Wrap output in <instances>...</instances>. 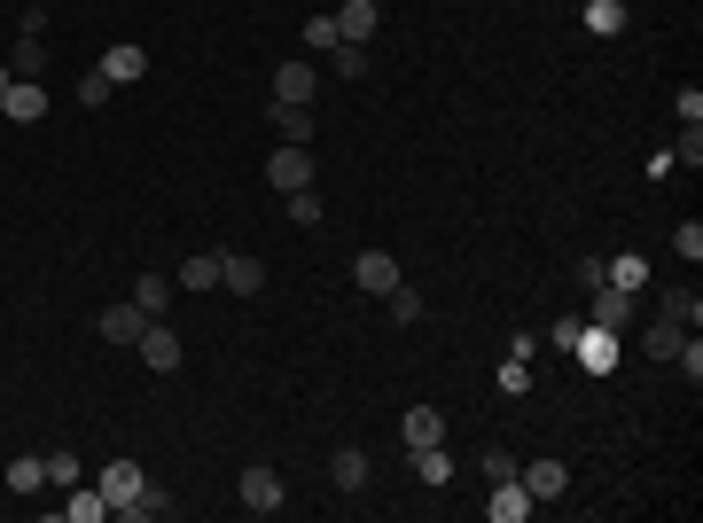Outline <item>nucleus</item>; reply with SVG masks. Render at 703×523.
Segmentation results:
<instances>
[{"mask_svg": "<svg viewBox=\"0 0 703 523\" xmlns=\"http://www.w3.org/2000/svg\"><path fill=\"white\" fill-rule=\"evenodd\" d=\"M0 118H9V126H40V118H47V78H9Z\"/></svg>", "mask_w": 703, "mask_h": 523, "instance_id": "nucleus-1", "label": "nucleus"}, {"mask_svg": "<svg viewBox=\"0 0 703 523\" xmlns=\"http://www.w3.org/2000/svg\"><path fill=\"white\" fill-rule=\"evenodd\" d=\"M267 181H274L282 196H298V188H313V149H298V141H282V149L267 156Z\"/></svg>", "mask_w": 703, "mask_h": 523, "instance_id": "nucleus-2", "label": "nucleus"}, {"mask_svg": "<svg viewBox=\"0 0 703 523\" xmlns=\"http://www.w3.org/2000/svg\"><path fill=\"white\" fill-rule=\"evenodd\" d=\"M219 290L258 297V290H267V258H250V250H219Z\"/></svg>", "mask_w": 703, "mask_h": 523, "instance_id": "nucleus-3", "label": "nucleus"}, {"mask_svg": "<svg viewBox=\"0 0 703 523\" xmlns=\"http://www.w3.org/2000/svg\"><path fill=\"white\" fill-rule=\"evenodd\" d=\"M235 492H242V508H250V515H274V508H282V500H290V492H282V477H274V469H267V461H250V469H242V484H235Z\"/></svg>", "mask_w": 703, "mask_h": 523, "instance_id": "nucleus-4", "label": "nucleus"}, {"mask_svg": "<svg viewBox=\"0 0 703 523\" xmlns=\"http://www.w3.org/2000/svg\"><path fill=\"white\" fill-rule=\"evenodd\" d=\"M571 360L578 368H594V375H609V368H618V328H578V344H571Z\"/></svg>", "mask_w": 703, "mask_h": 523, "instance_id": "nucleus-5", "label": "nucleus"}, {"mask_svg": "<svg viewBox=\"0 0 703 523\" xmlns=\"http://www.w3.org/2000/svg\"><path fill=\"white\" fill-rule=\"evenodd\" d=\"M133 352H141V368H156V375H172V368H181V336H172L164 320H149V328L133 336Z\"/></svg>", "mask_w": 703, "mask_h": 523, "instance_id": "nucleus-6", "label": "nucleus"}, {"mask_svg": "<svg viewBox=\"0 0 703 523\" xmlns=\"http://www.w3.org/2000/svg\"><path fill=\"white\" fill-rule=\"evenodd\" d=\"M352 282H360L368 297H383V290H399L407 274H399V258H391V250H360V258H352Z\"/></svg>", "mask_w": 703, "mask_h": 523, "instance_id": "nucleus-7", "label": "nucleus"}, {"mask_svg": "<svg viewBox=\"0 0 703 523\" xmlns=\"http://www.w3.org/2000/svg\"><path fill=\"white\" fill-rule=\"evenodd\" d=\"M141 484H149V477H141L133 461H110V469H102V500H110V515H118V523H126V508L141 500Z\"/></svg>", "mask_w": 703, "mask_h": 523, "instance_id": "nucleus-8", "label": "nucleus"}, {"mask_svg": "<svg viewBox=\"0 0 703 523\" xmlns=\"http://www.w3.org/2000/svg\"><path fill=\"white\" fill-rule=\"evenodd\" d=\"M532 508H540V500L523 492V477H500V484H493V500H485V515H493V523H523Z\"/></svg>", "mask_w": 703, "mask_h": 523, "instance_id": "nucleus-9", "label": "nucleus"}, {"mask_svg": "<svg viewBox=\"0 0 703 523\" xmlns=\"http://www.w3.org/2000/svg\"><path fill=\"white\" fill-rule=\"evenodd\" d=\"M399 438H407V454L414 446H437V438H446V414H437V406H407L399 414Z\"/></svg>", "mask_w": 703, "mask_h": 523, "instance_id": "nucleus-10", "label": "nucleus"}, {"mask_svg": "<svg viewBox=\"0 0 703 523\" xmlns=\"http://www.w3.org/2000/svg\"><path fill=\"white\" fill-rule=\"evenodd\" d=\"M267 126H274L282 141H298V149H313V102H274V110H267Z\"/></svg>", "mask_w": 703, "mask_h": 523, "instance_id": "nucleus-11", "label": "nucleus"}, {"mask_svg": "<svg viewBox=\"0 0 703 523\" xmlns=\"http://www.w3.org/2000/svg\"><path fill=\"white\" fill-rule=\"evenodd\" d=\"M313 86H321V63H282L274 70V102H313Z\"/></svg>", "mask_w": 703, "mask_h": 523, "instance_id": "nucleus-12", "label": "nucleus"}, {"mask_svg": "<svg viewBox=\"0 0 703 523\" xmlns=\"http://www.w3.org/2000/svg\"><path fill=\"white\" fill-rule=\"evenodd\" d=\"M336 40L368 47V40H376V0H344V9H336Z\"/></svg>", "mask_w": 703, "mask_h": 523, "instance_id": "nucleus-13", "label": "nucleus"}, {"mask_svg": "<svg viewBox=\"0 0 703 523\" xmlns=\"http://www.w3.org/2000/svg\"><path fill=\"white\" fill-rule=\"evenodd\" d=\"M95 70H102V78H110V86H133V78H141V70H149V55H141V47H133V40H118V47H110V55H102V63H95Z\"/></svg>", "mask_w": 703, "mask_h": 523, "instance_id": "nucleus-14", "label": "nucleus"}, {"mask_svg": "<svg viewBox=\"0 0 703 523\" xmlns=\"http://www.w3.org/2000/svg\"><path fill=\"white\" fill-rule=\"evenodd\" d=\"M328 484H336V492H360V484H368V454H360V446H336V454H328Z\"/></svg>", "mask_w": 703, "mask_h": 523, "instance_id": "nucleus-15", "label": "nucleus"}, {"mask_svg": "<svg viewBox=\"0 0 703 523\" xmlns=\"http://www.w3.org/2000/svg\"><path fill=\"white\" fill-rule=\"evenodd\" d=\"M626 313H634V290H609V282H602V290H594V305H586V320H594V328H626Z\"/></svg>", "mask_w": 703, "mask_h": 523, "instance_id": "nucleus-16", "label": "nucleus"}, {"mask_svg": "<svg viewBox=\"0 0 703 523\" xmlns=\"http://www.w3.org/2000/svg\"><path fill=\"white\" fill-rule=\"evenodd\" d=\"M414 477H422V484H437V492L454 484V454H446V438H437V446H414Z\"/></svg>", "mask_w": 703, "mask_h": 523, "instance_id": "nucleus-17", "label": "nucleus"}, {"mask_svg": "<svg viewBox=\"0 0 703 523\" xmlns=\"http://www.w3.org/2000/svg\"><path fill=\"white\" fill-rule=\"evenodd\" d=\"M9 70H17V78H47V70H55V63H47V40H40V32H24V40L9 47Z\"/></svg>", "mask_w": 703, "mask_h": 523, "instance_id": "nucleus-18", "label": "nucleus"}, {"mask_svg": "<svg viewBox=\"0 0 703 523\" xmlns=\"http://www.w3.org/2000/svg\"><path fill=\"white\" fill-rule=\"evenodd\" d=\"M680 336H688V328H680L672 313H657V320L641 328V352H649V360H672V352H680Z\"/></svg>", "mask_w": 703, "mask_h": 523, "instance_id": "nucleus-19", "label": "nucleus"}, {"mask_svg": "<svg viewBox=\"0 0 703 523\" xmlns=\"http://www.w3.org/2000/svg\"><path fill=\"white\" fill-rule=\"evenodd\" d=\"M63 515H71V523H102V515H110L102 484H71V492H63Z\"/></svg>", "mask_w": 703, "mask_h": 523, "instance_id": "nucleus-20", "label": "nucleus"}, {"mask_svg": "<svg viewBox=\"0 0 703 523\" xmlns=\"http://www.w3.org/2000/svg\"><path fill=\"white\" fill-rule=\"evenodd\" d=\"M516 477H523V492H532V500H563V484H571L563 461H532V469H516Z\"/></svg>", "mask_w": 703, "mask_h": 523, "instance_id": "nucleus-21", "label": "nucleus"}, {"mask_svg": "<svg viewBox=\"0 0 703 523\" xmlns=\"http://www.w3.org/2000/svg\"><path fill=\"white\" fill-rule=\"evenodd\" d=\"M172 297H181V282H172V274H141V282H133V305H141L149 320H156V313H164Z\"/></svg>", "mask_w": 703, "mask_h": 523, "instance_id": "nucleus-22", "label": "nucleus"}, {"mask_svg": "<svg viewBox=\"0 0 703 523\" xmlns=\"http://www.w3.org/2000/svg\"><path fill=\"white\" fill-rule=\"evenodd\" d=\"M172 282H181L188 297H196V290H219V250H196V258H188V266L172 274Z\"/></svg>", "mask_w": 703, "mask_h": 523, "instance_id": "nucleus-23", "label": "nucleus"}, {"mask_svg": "<svg viewBox=\"0 0 703 523\" xmlns=\"http://www.w3.org/2000/svg\"><path fill=\"white\" fill-rule=\"evenodd\" d=\"M602 282H609V290H649V266H641L634 250H626V258H602Z\"/></svg>", "mask_w": 703, "mask_h": 523, "instance_id": "nucleus-24", "label": "nucleus"}, {"mask_svg": "<svg viewBox=\"0 0 703 523\" xmlns=\"http://www.w3.org/2000/svg\"><path fill=\"white\" fill-rule=\"evenodd\" d=\"M141 328H149V313H141V305H110V313H102V336H110V344H133Z\"/></svg>", "mask_w": 703, "mask_h": 523, "instance_id": "nucleus-25", "label": "nucleus"}, {"mask_svg": "<svg viewBox=\"0 0 703 523\" xmlns=\"http://www.w3.org/2000/svg\"><path fill=\"white\" fill-rule=\"evenodd\" d=\"M586 32L594 40H618L626 32V9H618V0H586Z\"/></svg>", "mask_w": 703, "mask_h": 523, "instance_id": "nucleus-26", "label": "nucleus"}, {"mask_svg": "<svg viewBox=\"0 0 703 523\" xmlns=\"http://www.w3.org/2000/svg\"><path fill=\"white\" fill-rule=\"evenodd\" d=\"M110 95H118V86H110L102 70H86V78L71 86V102H78V110H110Z\"/></svg>", "mask_w": 703, "mask_h": 523, "instance_id": "nucleus-27", "label": "nucleus"}, {"mask_svg": "<svg viewBox=\"0 0 703 523\" xmlns=\"http://www.w3.org/2000/svg\"><path fill=\"white\" fill-rule=\"evenodd\" d=\"M383 305H391V320H399V328H414V320H422V290H414V282L383 290Z\"/></svg>", "mask_w": 703, "mask_h": 523, "instance_id": "nucleus-28", "label": "nucleus"}, {"mask_svg": "<svg viewBox=\"0 0 703 523\" xmlns=\"http://www.w3.org/2000/svg\"><path fill=\"white\" fill-rule=\"evenodd\" d=\"M40 484H47V461L40 454H17L9 461V492H40Z\"/></svg>", "mask_w": 703, "mask_h": 523, "instance_id": "nucleus-29", "label": "nucleus"}, {"mask_svg": "<svg viewBox=\"0 0 703 523\" xmlns=\"http://www.w3.org/2000/svg\"><path fill=\"white\" fill-rule=\"evenodd\" d=\"M321 63H328L336 78H360V70H368V47H352V40H336V47H328Z\"/></svg>", "mask_w": 703, "mask_h": 523, "instance_id": "nucleus-30", "label": "nucleus"}, {"mask_svg": "<svg viewBox=\"0 0 703 523\" xmlns=\"http://www.w3.org/2000/svg\"><path fill=\"white\" fill-rule=\"evenodd\" d=\"M149 515H172V492L164 484H141V500L126 508V523H149Z\"/></svg>", "mask_w": 703, "mask_h": 523, "instance_id": "nucleus-31", "label": "nucleus"}, {"mask_svg": "<svg viewBox=\"0 0 703 523\" xmlns=\"http://www.w3.org/2000/svg\"><path fill=\"white\" fill-rule=\"evenodd\" d=\"M664 313H672L680 328H703V297H695V290H672V297H664Z\"/></svg>", "mask_w": 703, "mask_h": 523, "instance_id": "nucleus-32", "label": "nucleus"}, {"mask_svg": "<svg viewBox=\"0 0 703 523\" xmlns=\"http://www.w3.org/2000/svg\"><path fill=\"white\" fill-rule=\"evenodd\" d=\"M672 250L695 266V258H703V219H680V227H672Z\"/></svg>", "mask_w": 703, "mask_h": 523, "instance_id": "nucleus-33", "label": "nucleus"}, {"mask_svg": "<svg viewBox=\"0 0 703 523\" xmlns=\"http://www.w3.org/2000/svg\"><path fill=\"white\" fill-rule=\"evenodd\" d=\"M477 469H485V477H493V484H500V477H516V469H523V461H516V454H508V446H485V454H477Z\"/></svg>", "mask_w": 703, "mask_h": 523, "instance_id": "nucleus-34", "label": "nucleus"}, {"mask_svg": "<svg viewBox=\"0 0 703 523\" xmlns=\"http://www.w3.org/2000/svg\"><path fill=\"white\" fill-rule=\"evenodd\" d=\"M672 360H680V375H688V383H703V344H695V328L680 336V352H672Z\"/></svg>", "mask_w": 703, "mask_h": 523, "instance_id": "nucleus-35", "label": "nucleus"}, {"mask_svg": "<svg viewBox=\"0 0 703 523\" xmlns=\"http://www.w3.org/2000/svg\"><path fill=\"white\" fill-rule=\"evenodd\" d=\"M305 47L328 55V47H336V17H305Z\"/></svg>", "mask_w": 703, "mask_h": 523, "instance_id": "nucleus-36", "label": "nucleus"}, {"mask_svg": "<svg viewBox=\"0 0 703 523\" xmlns=\"http://www.w3.org/2000/svg\"><path fill=\"white\" fill-rule=\"evenodd\" d=\"M47 484H63V492L78 484V454H71V446H63V454H47Z\"/></svg>", "mask_w": 703, "mask_h": 523, "instance_id": "nucleus-37", "label": "nucleus"}, {"mask_svg": "<svg viewBox=\"0 0 703 523\" xmlns=\"http://www.w3.org/2000/svg\"><path fill=\"white\" fill-rule=\"evenodd\" d=\"M290 219H298V227H321V196L298 188V196H290Z\"/></svg>", "mask_w": 703, "mask_h": 523, "instance_id": "nucleus-38", "label": "nucleus"}, {"mask_svg": "<svg viewBox=\"0 0 703 523\" xmlns=\"http://www.w3.org/2000/svg\"><path fill=\"white\" fill-rule=\"evenodd\" d=\"M500 391H508V399H523V391H532V368L508 360V368H500Z\"/></svg>", "mask_w": 703, "mask_h": 523, "instance_id": "nucleus-39", "label": "nucleus"}]
</instances>
